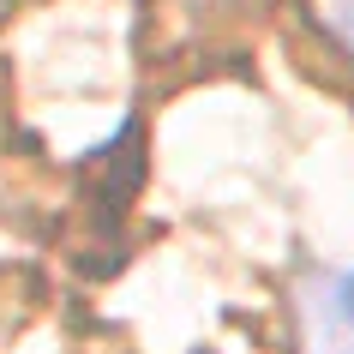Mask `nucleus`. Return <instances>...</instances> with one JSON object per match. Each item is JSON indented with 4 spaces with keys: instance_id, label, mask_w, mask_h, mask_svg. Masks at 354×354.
<instances>
[{
    "instance_id": "obj_1",
    "label": "nucleus",
    "mask_w": 354,
    "mask_h": 354,
    "mask_svg": "<svg viewBox=\"0 0 354 354\" xmlns=\"http://www.w3.org/2000/svg\"><path fill=\"white\" fill-rule=\"evenodd\" d=\"M313 342H318V354H354V270L324 282Z\"/></svg>"
},
{
    "instance_id": "obj_2",
    "label": "nucleus",
    "mask_w": 354,
    "mask_h": 354,
    "mask_svg": "<svg viewBox=\"0 0 354 354\" xmlns=\"http://www.w3.org/2000/svg\"><path fill=\"white\" fill-rule=\"evenodd\" d=\"M342 24H348V30H354V0H342Z\"/></svg>"
}]
</instances>
